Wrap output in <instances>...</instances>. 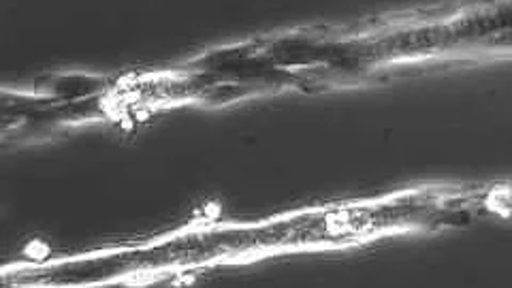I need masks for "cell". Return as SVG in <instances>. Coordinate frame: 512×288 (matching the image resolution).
I'll return each mask as SVG.
<instances>
[]
</instances>
